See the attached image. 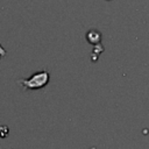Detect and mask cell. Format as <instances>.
<instances>
[{
	"label": "cell",
	"instance_id": "6da1fadb",
	"mask_svg": "<svg viewBox=\"0 0 149 149\" xmlns=\"http://www.w3.org/2000/svg\"><path fill=\"white\" fill-rule=\"evenodd\" d=\"M49 79H50L49 72L44 70V71H40V72L34 73L29 78L20 79V80H17V83L24 90H38V88L44 87L48 84Z\"/></svg>",
	"mask_w": 149,
	"mask_h": 149
},
{
	"label": "cell",
	"instance_id": "7a4b0ae2",
	"mask_svg": "<svg viewBox=\"0 0 149 149\" xmlns=\"http://www.w3.org/2000/svg\"><path fill=\"white\" fill-rule=\"evenodd\" d=\"M86 38H87V41H88L90 43H92V44H97V43L100 42V40H101V35H100V33L97 31V30H90V31L86 34Z\"/></svg>",
	"mask_w": 149,
	"mask_h": 149
},
{
	"label": "cell",
	"instance_id": "3957f363",
	"mask_svg": "<svg viewBox=\"0 0 149 149\" xmlns=\"http://www.w3.org/2000/svg\"><path fill=\"white\" fill-rule=\"evenodd\" d=\"M5 54H6V51H5V50L1 48V45H0V55H5Z\"/></svg>",
	"mask_w": 149,
	"mask_h": 149
}]
</instances>
